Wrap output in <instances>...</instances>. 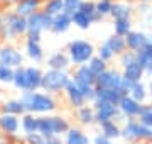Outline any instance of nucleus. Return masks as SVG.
I'll return each mask as SVG.
<instances>
[{"label":"nucleus","instance_id":"37","mask_svg":"<svg viewBox=\"0 0 152 144\" xmlns=\"http://www.w3.org/2000/svg\"><path fill=\"white\" fill-rule=\"evenodd\" d=\"M137 119H139V122H142L144 126L152 127V105H142Z\"/></svg>","mask_w":152,"mask_h":144},{"label":"nucleus","instance_id":"18","mask_svg":"<svg viewBox=\"0 0 152 144\" xmlns=\"http://www.w3.org/2000/svg\"><path fill=\"white\" fill-rule=\"evenodd\" d=\"M71 27H73V24H71V14L61 12V14H58V15L53 17V22H51L49 32L61 36V34H66Z\"/></svg>","mask_w":152,"mask_h":144},{"label":"nucleus","instance_id":"49","mask_svg":"<svg viewBox=\"0 0 152 144\" xmlns=\"http://www.w3.org/2000/svg\"><path fill=\"white\" fill-rule=\"evenodd\" d=\"M0 144H7V137L4 134H0Z\"/></svg>","mask_w":152,"mask_h":144},{"label":"nucleus","instance_id":"14","mask_svg":"<svg viewBox=\"0 0 152 144\" xmlns=\"http://www.w3.org/2000/svg\"><path fill=\"white\" fill-rule=\"evenodd\" d=\"M140 129L142 124L139 122V119H127L120 129V136L130 143H137L140 141Z\"/></svg>","mask_w":152,"mask_h":144},{"label":"nucleus","instance_id":"1","mask_svg":"<svg viewBox=\"0 0 152 144\" xmlns=\"http://www.w3.org/2000/svg\"><path fill=\"white\" fill-rule=\"evenodd\" d=\"M20 100L26 112H31L34 115H46V114H53L58 109V102H56L54 95L46 93V92H22Z\"/></svg>","mask_w":152,"mask_h":144},{"label":"nucleus","instance_id":"24","mask_svg":"<svg viewBox=\"0 0 152 144\" xmlns=\"http://www.w3.org/2000/svg\"><path fill=\"white\" fill-rule=\"evenodd\" d=\"M71 24H73L76 29H80V31H88V29L93 26V21L88 14H85V12H81V10H75L71 14Z\"/></svg>","mask_w":152,"mask_h":144},{"label":"nucleus","instance_id":"6","mask_svg":"<svg viewBox=\"0 0 152 144\" xmlns=\"http://www.w3.org/2000/svg\"><path fill=\"white\" fill-rule=\"evenodd\" d=\"M122 71L115 70V68H107L95 78V87L96 88H117L120 90L122 87Z\"/></svg>","mask_w":152,"mask_h":144},{"label":"nucleus","instance_id":"3","mask_svg":"<svg viewBox=\"0 0 152 144\" xmlns=\"http://www.w3.org/2000/svg\"><path fill=\"white\" fill-rule=\"evenodd\" d=\"M69 122L63 115H53V114H46V115H37V132L44 137H51V136H64V132L69 129Z\"/></svg>","mask_w":152,"mask_h":144},{"label":"nucleus","instance_id":"41","mask_svg":"<svg viewBox=\"0 0 152 144\" xmlns=\"http://www.w3.org/2000/svg\"><path fill=\"white\" fill-rule=\"evenodd\" d=\"M26 143H27V144H48V137L41 136L39 132L26 134Z\"/></svg>","mask_w":152,"mask_h":144},{"label":"nucleus","instance_id":"30","mask_svg":"<svg viewBox=\"0 0 152 144\" xmlns=\"http://www.w3.org/2000/svg\"><path fill=\"white\" fill-rule=\"evenodd\" d=\"M120 129H122V126H120L117 120H107V122H102V124H100L102 134H103L105 137H108V139L120 137Z\"/></svg>","mask_w":152,"mask_h":144},{"label":"nucleus","instance_id":"27","mask_svg":"<svg viewBox=\"0 0 152 144\" xmlns=\"http://www.w3.org/2000/svg\"><path fill=\"white\" fill-rule=\"evenodd\" d=\"M2 112L20 117L22 114H26V107H24L20 98H10V100H5V102L2 104Z\"/></svg>","mask_w":152,"mask_h":144},{"label":"nucleus","instance_id":"17","mask_svg":"<svg viewBox=\"0 0 152 144\" xmlns=\"http://www.w3.org/2000/svg\"><path fill=\"white\" fill-rule=\"evenodd\" d=\"M24 56L32 63H41L46 60L42 44L36 41H27V39H24Z\"/></svg>","mask_w":152,"mask_h":144},{"label":"nucleus","instance_id":"42","mask_svg":"<svg viewBox=\"0 0 152 144\" xmlns=\"http://www.w3.org/2000/svg\"><path fill=\"white\" fill-rule=\"evenodd\" d=\"M81 2H83V0H63V4H64V12L73 14L75 10H78V9H80Z\"/></svg>","mask_w":152,"mask_h":144},{"label":"nucleus","instance_id":"28","mask_svg":"<svg viewBox=\"0 0 152 144\" xmlns=\"http://www.w3.org/2000/svg\"><path fill=\"white\" fill-rule=\"evenodd\" d=\"M20 129L24 134H34L37 132V115L31 112H26L20 115Z\"/></svg>","mask_w":152,"mask_h":144},{"label":"nucleus","instance_id":"40","mask_svg":"<svg viewBox=\"0 0 152 144\" xmlns=\"http://www.w3.org/2000/svg\"><path fill=\"white\" fill-rule=\"evenodd\" d=\"M134 61H137L135 60V53L134 51H125V53H122V54L118 56V65H120V68H125V66H129L130 63H134Z\"/></svg>","mask_w":152,"mask_h":144},{"label":"nucleus","instance_id":"52","mask_svg":"<svg viewBox=\"0 0 152 144\" xmlns=\"http://www.w3.org/2000/svg\"><path fill=\"white\" fill-rule=\"evenodd\" d=\"M149 43L152 44V31H151V34H149Z\"/></svg>","mask_w":152,"mask_h":144},{"label":"nucleus","instance_id":"2","mask_svg":"<svg viewBox=\"0 0 152 144\" xmlns=\"http://www.w3.org/2000/svg\"><path fill=\"white\" fill-rule=\"evenodd\" d=\"M66 54L71 61V66H80V65H86L96 54V48L88 39H73L68 43Z\"/></svg>","mask_w":152,"mask_h":144},{"label":"nucleus","instance_id":"26","mask_svg":"<svg viewBox=\"0 0 152 144\" xmlns=\"http://www.w3.org/2000/svg\"><path fill=\"white\" fill-rule=\"evenodd\" d=\"M76 120L80 122L81 126H91L95 124V110L91 105H85L76 109Z\"/></svg>","mask_w":152,"mask_h":144},{"label":"nucleus","instance_id":"43","mask_svg":"<svg viewBox=\"0 0 152 144\" xmlns=\"http://www.w3.org/2000/svg\"><path fill=\"white\" fill-rule=\"evenodd\" d=\"M151 9H152L151 2H137L135 4V14H139V15H145Z\"/></svg>","mask_w":152,"mask_h":144},{"label":"nucleus","instance_id":"10","mask_svg":"<svg viewBox=\"0 0 152 144\" xmlns=\"http://www.w3.org/2000/svg\"><path fill=\"white\" fill-rule=\"evenodd\" d=\"M24 75H26V92H36V90H41L42 70H41L37 65L24 66Z\"/></svg>","mask_w":152,"mask_h":144},{"label":"nucleus","instance_id":"25","mask_svg":"<svg viewBox=\"0 0 152 144\" xmlns=\"http://www.w3.org/2000/svg\"><path fill=\"white\" fill-rule=\"evenodd\" d=\"M122 95H125L122 90L117 88H96V100H103V102H110V104H118V100Z\"/></svg>","mask_w":152,"mask_h":144},{"label":"nucleus","instance_id":"15","mask_svg":"<svg viewBox=\"0 0 152 144\" xmlns=\"http://www.w3.org/2000/svg\"><path fill=\"white\" fill-rule=\"evenodd\" d=\"M20 129V119L12 114H0V132L4 136H15Z\"/></svg>","mask_w":152,"mask_h":144},{"label":"nucleus","instance_id":"5","mask_svg":"<svg viewBox=\"0 0 152 144\" xmlns=\"http://www.w3.org/2000/svg\"><path fill=\"white\" fill-rule=\"evenodd\" d=\"M24 61H26V56L15 44L0 43V63L2 65H7L15 70L19 66H24Z\"/></svg>","mask_w":152,"mask_h":144},{"label":"nucleus","instance_id":"45","mask_svg":"<svg viewBox=\"0 0 152 144\" xmlns=\"http://www.w3.org/2000/svg\"><path fill=\"white\" fill-rule=\"evenodd\" d=\"M93 144H115V143H113V139L105 137L103 134H98L96 137L93 139Z\"/></svg>","mask_w":152,"mask_h":144},{"label":"nucleus","instance_id":"29","mask_svg":"<svg viewBox=\"0 0 152 144\" xmlns=\"http://www.w3.org/2000/svg\"><path fill=\"white\" fill-rule=\"evenodd\" d=\"M105 43H107V46H108L110 49L113 51L115 56H120L122 53L127 51V44H125V39L122 36L112 34V36H108V37L105 39Z\"/></svg>","mask_w":152,"mask_h":144},{"label":"nucleus","instance_id":"20","mask_svg":"<svg viewBox=\"0 0 152 144\" xmlns=\"http://www.w3.org/2000/svg\"><path fill=\"white\" fill-rule=\"evenodd\" d=\"M42 2L44 0H19L15 5L12 7V10L22 17H29L31 14L42 9Z\"/></svg>","mask_w":152,"mask_h":144},{"label":"nucleus","instance_id":"50","mask_svg":"<svg viewBox=\"0 0 152 144\" xmlns=\"http://www.w3.org/2000/svg\"><path fill=\"white\" fill-rule=\"evenodd\" d=\"M129 2H151L152 4V0H129Z\"/></svg>","mask_w":152,"mask_h":144},{"label":"nucleus","instance_id":"32","mask_svg":"<svg viewBox=\"0 0 152 144\" xmlns=\"http://www.w3.org/2000/svg\"><path fill=\"white\" fill-rule=\"evenodd\" d=\"M41 10L44 14H48V15L54 17L61 12H64V4H63V0H44Z\"/></svg>","mask_w":152,"mask_h":144},{"label":"nucleus","instance_id":"51","mask_svg":"<svg viewBox=\"0 0 152 144\" xmlns=\"http://www.w3.org/2000/svg\"><path fill=\"white\" fill-rule=\"evenodd\" d=\"M145 73H147V75H151V78H152V66L149 68V70H145Z\"/></svg>","mask_w":152,"mask_h":144},{"label":"nucleus","instance_id":"23","mask_svg":"<svg viewBox=\"0 0 152 144\" xmlns=\"http://www.w3.org/2000/svg\"><path fill=\"white\" fill-rule=\"evenodd\" d=\"M144 75H145V70L137 61L130 63L129 66L122 68V76L127 78V80H130V82H140L142 78H144Z\"/></svg>","mask_w":152,"mask_h":144},{"label":"nucleus","instance_id":"34","mask_svg":"<svg viewBox=\"0 0 152 144\" xmlns=\"http://www.w3.org/2000/svg\"><path fill=\"white\" fill-rule=\"evenodd\" d=\"M78 10H81V12H85V14H88V15L91 17L93 24L102 22V21H103V17H100V15L96 14V5H95V0H83Z\"/></svg>","mask_w":152,"mask_h":144},{"label":"nucleus","instance_id":"11","mask_svg":"<svg viewBox=\"0 0 152 144\" xmlns=\"http://www.w3.org/2000/svg\"><path fill=\"white\" fill-rule=\"evenodd\" d=\"M95 78L96 76L88 70L86 65L75 66V71L71 73V80H73L80 88H90V87H95Z\"/></svg>","mask_w":152,"mask_h":144},{"label":"nucleus","instance_id":"36","mask_svg":"<svg viewBox=\"0 0 152 144\" xmlns=\"http://www.w3.org/2000/svg\"><path fill=\"white\" fill-rule=\"evenodd\" d=\"M112 4L113 0H95V5H96V14L100 17H110L112 12Z\"/></svg>","mask_w":152,"mask_h":144},{"label":"nucleus","instance_id":"39","mask_svg":"<svg viewBox=\"0 0 152 144\" xmlns=\"http://www.w3.org/2000/svg\"><path fill=\"white\" fill-rule=\"evenodd\" d=\"M96 56H100V58H102L103 61H107V63H110V61L115 58L113 51L107 46V43H102V44L96 48Z\"/></svg>","mask_w":152,"mask_h":144},{"label":"nucleus","instance_id":"38","mask_svg":"<svg viewBox=\"0 0 152 144\" xmlns=\"http://www.w3.org/2000/svg\"><path fill=\"white\" fill-rule=\"evenodd\" d=\"M12 78H14V68L0 63V85H12Z\"/></svg>","mask_w":152,"mask_h":144},{"label":"nucleus","instance_id":"13","mask_svg":"<svg viewBox=\"0 0 152 144\" xmlns=\"http://www.w3.org/2000/svg\"><path fill=\"white\" fill-rule=\"evenodd\" d=\"M63 93H64L69 107H73V109H80V107H83L85 104H86V98H85V95H83V90L80 88L73 80L68 83V87L64 88Z\"/></svg>","mask_w":152,"mask_h":144},{"label":"nucleus","instance_id":"31","mask_svg":"<svg viewBox=\"0 0 152 144\" xmlns=\"http://www.w3.org/2000/svg\"><path fill=\"white\" fill-rule=\"evenodd\" d=\"M132 29H134V21L132 19H113V34L125 37Z\"/></svg>","mask_w":152,"mask_h":144},{"label":"nucleus","instance_id":"7","mask_svg":"<svg viewBox=\"0 0 152 144\" xmlns=\"http://www.w3.org/2000/svg\"><path fill=\"white\" fill-rule=\"evenodd\" d=\"M93 110H95V122L102 124L107 120H115V117L118 114V107L110 102L103 100H95L93 102Z\"/></svg>","mask_w":152,"mask_h":144},{"label":"nucleus","instance_id":"12","mask_svg":"<svg viewBox=\"0 0 152 144\" xmlns=\"http://www.w3.org/2000/svg\"><path fill=\"white\" fill-rule=\"evenodd\" d=\"M135 15V4L129 0H113L112 4V19H132Z\"/></svg>","mask_w":152,"mask_h":144},{"label":"nucleus","instance_id":"19","mask_svg":"<svg viewBox=\"0 0 152 144\" xmlns=\"http://www.w3.org/2000/svg\"><path fill=\"white\" fill-rule=\"evenodd\" d=\"M124 39H125V44H127V49L137 51L139 48H142L144 44L149 43V34L145 31H135V29H132Z\"/></svg>","mask_w":152,"mask_h":144},{"label":"nucleus","instance_id":"48","mask_svg":"<svg viewBox=\"0 0 152 144\" xmlns=\"http://www.w3.org/2000/svg\"><path fill=\"white\" fill-rule=\"evenodd\" d=\"M145 87H147V92H149V93H152V78H151V82H149Z\"/></svg>","mask_w":152,"mask_h":144},{"label":"nucleus","instance_id":"46","mask_svg":"<svg viewBox=\"0 0 152 144\" xmlns=\"http://www.w3.org/2000/svg\"><path fill=\"white\" fill-rule=\"evenodd\" d=\"M19 0H0V9H12Z\"/></svg>","mask_w":152,"mask_h":144},{"label":"nucleus","instance_id":"33","mask_svg":"<svg viewBox=\"0 0 152 144\" xmlns=\"http://www.w3.org/2000/svg\"><path fill=\"white\" fill-rule=\"evenodd\" d=\"M129 95H130L132 98H135L137 102H140V104H144L147 98V95H149V92H147V87L144 82H135V83L130 87V90H129Z\"/></svg>","mask_w":152,"mask_h":144},{"label":"nucleus","instance_id":"4","mask_svg":"<svg viewBox=\"0 0 152 144\" xmlns=\"http://www.w3.org/2000/svg\"><path fill=\"white\" fill-rule=\"evenodd\" d=\"M71 82V75L63 70H51L46 68V71H42V82H41V90L46 93L58 95L61 92H64L68 83Z\"/></svg>","mask_w":152,"mask_h":144},{"label":"nucleus","instance_id":"9","mask_svg":"<svg viewBox=\"0 0 152 144\" xmlns=\"http://www.w3.org/2000/svg\"><path fill=\"white\" fill-rule=\"evenodd\" d=\"M117 107H118V112L125 117V119H137V117H139V112H140V109H142V104L137 102L135 98H132L129 93H125V95L120 97Z\"/></svg>","mask_w":152,"mask_h":144},{"label":"nucleus","instance_id":"44","mask_svg":"<svg viewBox=\"0 0 152 144\" xmlns=\"http://www.w3.org/2000/svg\"><path fill=\"white\" fill-rule=\"evenodd\" d=\"M24 39H27V41H36V43H41L42 41V34L41 32H34V31H27Z\"/></svg>","mask_w":152,"mask_h":144},{"label":"nucleus","instance_id":"35","mask_svg":"<svg viewBox=\"0 0 152 144\" xmlns=\"http://www.w3.org/2000/svg\"><path fill=\"white\" fill-rule=\"evenodd\" d=\"M107 65H108V63H107V61H103L102 60V58H100V56H93L91 60L88 61L86 63V66H88V70H90V71L93 73V75H95V76H98V75H100V73L102 71H105V70H107Z\"/></svg>","mask_w":152,"mask_h":144},{"label":"nucleus","instance_id":"22","mask_svg":"<svg viewBox=\"0 0 152 144\" xmlns=\"http://www.w3.org/2000/svg\"><path fill=\"white\" fill-rule=\"evenodd\" d=\"M134 53H135L137 63H139L144 70H149V68L152 66V44L151 43L144 44L142 48H139V49L134 51Z\"/></svg>","mask_w":152,"mask_h":144},{"label":"nucleus","instance_id":"8","mask_svg":"<svg viewBox=\"0 0 152 144\" xmlns=\"http://www.w3.org/2000/svg\"><path fill=\"white\" fill-rule=\"evenodd\" d=\"M26 19H27V31H34V32H41V34L48 32L51 29V22H53V17L44 14L42 10L34 12Z\"/></svg>","mask_w":152,"mask_h":144},{"label":"nucleus","instance_id":"16","mask_svg":"<svg viewBox=\"0 0 152 144\" xmlns=\"http://www.w3.org/2000/svg\"><path fill=\"white\" fill-rule=\"evenodd\" d=\"M46 65L51 70H63V71H69L71 68V61L66 54V51H54L48 56Z\"/></svg>","mask_w":152,"mask_h":144},{"label":"nucleus","instance_id":"47","mask_svg":"<svg viewBox=\"0 0 152 144\" xmlns=\"http://www.w3.org/2000/svg\"><path fill=\"white\" fill-rule=\"evenodd\" d=\"M142 17H144V24H145L147 27H151V29H152V9L147 12L145 15H142Z\"/></svg>","mask_w":152,"mask_h":144},{"label":"nucleus","instance_id":"53","mask_svg":"<svg viewBox=\"0 0 152 144\" xmlns=\"http://www.w3.org/2000/svg\"><path fill=\"white\" fill-rule=\"evenodd\" d=\"M151 105H152V104H151Z\"/></svg>","mask_w":152,"mask_h":144},{"label":"nucleus","instance_id":"21","mask_svg":"<svg viewBox=\"0 0 152 144\" xmlns=\"http://www.w3.org/2000/svg\"><path fill=\"white\" fill-rule=\"evenodd\" d=\"M90 137L78 127H69L64 132V144H90Z\"/></svg>","mask_w":152,"mask_h":144}]
</instances>
